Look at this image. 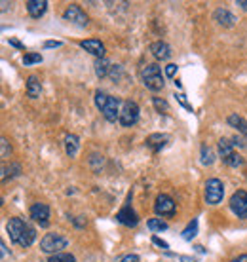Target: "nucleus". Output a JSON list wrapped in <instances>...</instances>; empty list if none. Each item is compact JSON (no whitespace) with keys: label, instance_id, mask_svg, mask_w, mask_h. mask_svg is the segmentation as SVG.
Returning a JSON list of instances; mask_svg holds the SVG:
<instances>
[{"label":"nucleus","instance_id":"30","mask_svg":"<svg viewBox=\"0 0 247 262\" xmlns=\"http://www.w3.org/2000/svg\"><path fill=\"white\" fill-rule=\"evenodd\" d=\"M175 74H177V65L169 63V65L166 67V76H168V78H175Z\"/></svg>","mask_w":247,"mask_h":262},{"label":"nucleus","instance_id":"22","mask_svg":"<svg viewBox=\"0 0 247 262\" xmlns=\"http://www.w3.org/2000/svg\"><path fill=\"white\" fill-rule=\"evenodd\" d=\"M196 234H198V219H194V221H192V223H190L187 228L182 230V239L190 242V239H192Z\"/></svg>","mask_w":247,"mask_h":262},{"label":"nucleus","instance_id":"4","mask_svg":"<svg viewBox=\"0 0 247 262\" xmlns=\"http://www.w3.org/2000/svg\"><path fill=\"white\" fill-rule=\"evenodd\" d=\"M67 245H69V242L61 234H46L42 237V242H40V249L53 256V255H59L63 249H67Z\"/></svg>","mask_w":247,"mask_h":262},{"label":"nucleus","instance_id":"37","mask_svg":"<svg viewBox=\"0 0 247 262\" xmlns=\"http://www.w3.org/2000/svg\"><path fill=\"white\" fill-rule=\"evenodd\" d=\"M10 44H12V46H15V48H23L19 42H17V40H10Z\"/></svg>","mask_w":247,"mask_h":262},{"label":"nucleus","instance_id":"2","mask_svg":"<svg viewBox=\"0 0 247 262\" xmlns=\"http://www.w3.org/2000/svg\"><path fill=\"white\" fill-rule=\"evenodd\" d=\"M95 105L101 112H103L105 120H109V122H116L120 120V101L116 97H111L109 93L105 92H95Z\"/></svg>","mask_w":247,"mask_h":262},{"label":"nucleus","instance_id":"17","mask_svg":"<svg viewBox=\"0 0 247 262\" xmlns=\"http://www.w3.org/2000/svg\"><path fill=\"white\" fill-rule=\"evenodd\" d=\"M213 19L217 21L219 25H222V27H232V25H234L236 17L230 12H228V10H224V8H219V10H215Z\"/></svg>","mask_w":247,"mask_h":262},{"label":"nucleus","instance_id":"14","mask_svg":"<svg viewBox=\"0 0 247 262\" xmlns=\"http://www.w3.org/2000/svg\"><path fill=\"white\" fill-rule=\"evenodd\" d=\"M150 53L154 55V59L158 61H168L171 57V48L162 42V40H158V42H152L150 44Z\"/></svg>","mask_w":247,"mask_h":262},{"label":"nucleus","instance_id":"36","mask_svg":"<svg viewBox=\"0 0 247 262\" xmlns=\"http://www.w3.org/2000/svg\"><path fill=\"white\" fill-rule=\"evenodd\" d=\"M238 6H241L243 10H247V0H238Z\"/></svg>","mask_w":247,"mask_h":262},{"label":"nucleus","instance_id":"25","mask_svg":"<svg viewBox=\"0 0 247 262\" xmlns=\"http://www.w3.org/2000/svg\"><path fill=\"white\" fill-rule=\"evenodd\" d=\"M215 162V156H213V150L203 144L202 146V164L203 165H211Z\"/></svg>","mask_w":247,"mask_h":262},{"label":"nucleus","instance_id":"24","mask_svg":"<svg viewBox=\"0 0 247 262\" xmlns=\"http://www.w3.org/2000/svg\"><path fill=\"white\" fill-rule=\"evenodd\" d=\"M46 262H76V258H74L71 253H59V255L50 256Z\"/></svg>","mask_w":247,"mask_h":262},{"label":"nucleus","instance_id":"28","mask_svg":"<svg viewBox=\"0 0 247 262\" xmlns=\"http://www.w3.org/2000/svg\"><path fill=\"white\" fill-rule=\"evenodd\" d=\"M0 144H2V160H6V158H10V154H12V146H10L6 137H2Z\"/></svg>","mask_w":247,"mask_h":262},{"label":"nucleus","instance_id":"11","mask_svg":"<svg viewBox=\"0 0 247 262\" xmlns=\"http://www.w3.org/2000/svg\"><path fill=\"white\" fill-rule=\"evenodd\" d=\"M31 219L36 224H40L42 228H46L50 224V207L46 203H40V202L34 203L33 207H31Z\"/></svg>","mask_w":247,"mask_h":262},{"label":"nucleus","instance_id":"5","mask_svg":"<svg viewBox=\"0 0 247 262\" xmlns=\"http://www.w3.org/2000/svg\"><path fill=\"white\" fill-rule=\"evenodd\" d=\"M219 152H221L222 162L227 165H232V167H238V165L243 164V160L238 152L234 150V143L230 139H221L219 141Z\"/></svg>","mask_w":247,"mask_h":262},{"label":"nucleus","instance_id":"33","mask_svg":"<svg viewBox=\"0 0 247 262\" xmlns=\"http://www.w3.org/2000/svg\"><path fill=\"white\" fill-rule=\"evenodd\" d=\"M120 262H139V256L133 253V255H126Z\"/></svg>","mask_w":247,"mask_h":262},{"label":"nucleus","instance_id":"29","mask_svg":"<svg viewBox=\"0 0 247 262\" xmlns=\"http://www.w3.org/2000/svg\"><path fill=\"white\" fill-rule=\"evenodd\" d=\"M175 99L179 101V103H181L182 106H184V108H187V111L192 112V105H190L189 101H187V95H182V93H175Z\"/></svg>","mask_w":247,"mask_h":262},{"label":"nucleus","instance_id":"18","mask_svg":"<svg viewBox=\"0 0 247 262\" xmlns=\"http://www.w3.org/2000/svg\"><path fill=\"white\" fill-rule=\"evenodd\" d=\"M78 148H80V139L76 137V135H72V133H69L65 137V152L69 158H74L76 154H78Z\"/></svg>","mask_w":247,"mask_h":262},{"label":"nucleus","instance_id":"9","mask_svg":"<svg viewBox=\"0 0 247 262\" xmlns=\"http://www.w3.org/2000/svg\"><path fill=\"white\" fill-rule=\"evenodd\" d=\"M154 211L158 216H173L175 215V202L168 194H160L154 203Z\"/></svg>","mask_w":247,"mask_h":262},{"label":"nucleus","instance_id":"27","mask_svg":"<svg viewBox=\"0 0 247 262\" xmlns=\"http://www.w3.org/2000/svg\"><path fill=\"white\" fill-rule=\"evenodd\" d=\"M34 63H42V55L40 53H25L23 55V65H34Z\"/></svg>","mask_w":247,"mask_h":262},{"label":"nucleus","instance_id":"13","mask_svg":"<svg viewBox=\"0 0 247 262\" xmlns=\"http://www.w3.org/2000/svg\"><path fill=\"white\" fill-rule=\"evenodd\" d=\"M80 48L86 50L88 53H91V55H95L97 59H103L105 57V44L101 40H95V38L82 40V42H80Z\"/></svg>","mask_w":247,"mask_h":262},{"label":"nucleus","instance_id":"8","mask_svg":"<svg viewBox=\"0 0 247 262\" xmlns=\"http://www.w3.org/2000/svg\"><path fill=\"white\" fill-rule=\"evenodd\" d=\"M230 209L238 219H247V192L238 190L230 198Z\"/></svg>","mask_w":247,"mask_h":262},{"label":"nucleus","instance_id":"23","mask_svg":"<svg viewBox=\"0 0 247 262\" xmlns=\"http://www.w3.org/2000/svg\"><path fill=\"white\" fill-rule=\"evenodd\" d=\"M147 226L152 232H163V230H168V223H163L162 219H149Z\"/></svg>","mask_w":247,"mask_h":262},{"label":"nucleus","instance_id":"35","mask_svg":"<svg viewBox=\"0 0 247 262\" xmlns=\"http://www.w3.org/2000/svg\"><path fill=\"white\" fill-rule=\"evenodd\" d=\"M181 262H196V258H189V256H179Z\"/></svg>","mask_w":247,"mask_h":262},{"label":"nucleus","instance_id":"26","mask_svg":"<svg viewBox=\"0 0 247 262\" xmlns=\"http://www.w3.org/2000/svg\"><path fill=\"white\" fill-rule=\"evenodd\" d=\"M152 105H154V108H156L160 114H168L169 112V105H168V101H163V99L160 97H154L152 99Z\"/></svg>","mask_w":247,"mask_h":262},{"label":"nucleus","instance_id":"16","mask_svg":"<svg viewBox=\"0 0 247 262\" xmlns=\"http://www.w3.org/2000/svg\"><path fill=\"white\" fill-rule=\"evenodd\" d=\"M169 137L168 135H162V133H152V135H149L147 137V146H149L152 152H160L168 144Z\"/></svg>","mask_w":247,"mask_h":262},{"label":"nucleus","instance_id":"21","mask_svg":"<svg viewBox=\"0 0 247 262\" xmlns=\"http://www.w3.org/2000/svg\"><path fill=\"white\" fill-rule=\"evenodd\" d=\"M228 124L232 125V127H236V129L240 131L241 135L247 139V122L241 116H238V114H230L228 116Z\"/></svg>","mask_w":247,"mask_h":262},{"label":"nucleus","instance_id":"15","mask_svg":"<svg viewBox=\"0 0 247 262\" xmlns=\"http://www.w3.org/2000/svg\"><path fill=\"white\" fill-rule=\"evenodd\" d=\"M46 10H48V0H29L27 2V12L34 19H40L46 13Z\"/></svg>","mask_w":247,"mask_h":262},{"label":"nucleus","instance_id":"6","mask_svg":"<svg viewBox=\"0 0 247 262\" xmlns=\"http://www.w3.org/2000/svg\"><path fill=\"white\" fill-rule=\"evenodd\" d=\"M139 105H137L135 101H123L122 103V108H120V124L123 127H133V125L139 122Z\"/></svg>","mask_w":247,"mask_h":262},{"label":"nucleus","instance_id":"20","mask_svg":"<svg viewBox=\"0 0 247 262\" xmlns=\"http://www.w3.org/2000/svg\"><path fill=\"white\" fill-rule=\"evenodd\" d=\"M95 74H97V78H107L109 74H111V69H112V65L109 63V61L105 59H95Z\"/></svg>","mask_w":247,"mask_h":262},{"label":"nucleus","instance_id":"32","mask_svg":"<svg viewBox=\"0 0 247 262\" xmlns=\"http://www.w3.org/2000/svg\"><path fill=\"white\" fill-rule=\"evenodd\" d=\"M152 242H154V245H158V247H162V249H169V245L166 242H163V239H160V237H152Z\"/></svg>","mask_w":247,"mask_h":262},{"label":"nucleus","instance_id":"3","mask_svg":"<svg viewBox=\"0 0 247 262\" xmlns=\"http://www.w3.org/2000/svg\"><path fill=\"white\" fill-rule=\"evenodd\" d=\"M141 80H143V84L149 88L150 92H160V90H163V85H166L162 69H160L156 63L143 67V71H141Z\"/></svg>","mask_w":247,"mask_h":262},{"label":"nucleus","instance_id":"1","mask_svg":"<svg viewBox=\"0 0 247 262\" xmlns=\"http://www.w3.org/2000/svg\"><path fill=\"white\" fill-rule=\"evenodd\" d=\"M6 232L8 236H10V239L15 245H19V247H31L33 242L36 239V230L27 223V221L17 219V216H13V219L8 221Z\"/></svg>","mask_w":247,"mask_h":262},{"label":"nucleus","instance_id":"12","mask_svg":"<svg viewBox=\"0 0 247 262\" xmlns=\"http://www.w3.org/2000/svg\"><path fill=\"white\" fill-rule=\"evenodd\" d=\"M116 221L120 224H123V226H130V228H133V226H137V224H139V216H137V213L131 209L130 205H126V207H122V209L116 213Z\"/></svg>","mask_w":247,"mask_h":262},{"label":"nucleus","instance_id":"10","mask_svg":"<svg viewBox=\"0 0 247 262\" xmlns=\"http://www.w3.org/2000/svg\"><path fill=\"white\" fill-rule=\"evenodd\" d=\"M63 19L69 21V23H74V25L78 27H86L88 25V15L78 4H71V6L67 8L65 13H63Z\"/></svg>","mask_w":247,"mask_h":262},{"label":"nucleus","instance_id":"34","mask_svg":"<svg viewBox=\"0 0 247 262\" xmlns=\"http://www.w3.org/2000/svg\"><path fill=\"white\" fill-rule=\"evenodd\" d=\"M230 262H247V253H245V255H240V256H236L234 260H230Z\"/></svg>","mask_w":247,"mask_h":262},{"label":"nucleus","instance_id":"31","mask_svg":"<svg viewBox=\"0 0 247 262\" xmlns=\"http://www.w3.org/2000/svg\"><path fill=\"white\" fill-rule=\"evenodd\" d=\"M63 46V42H59V40H46L44 42V48H61Z\"/></svg>","mask_w":247,"mask_h":262},{"label":"nucleus","instance_id":"19","mask_svg":"<svg viewBox=\"0 0 247 262\" xmlns=\"http://www.w3.org/2000/svg\"><path fill=\"white\" fill-rule=\"evenodd\" d=\"M40 93H42V84H40V80L36 76H29L27 80V95L31 99H38Z\"/></svg>","mask_w":247,"mask_h":262},{"label":"nucleus","instance_id":"7","mask_svg":"<svg viewBox=\"0 0 247 262\" xmlns=\"http://www.w3.org/2000/svg\"><path fill=\"white\" fill-rule=\"evenodd\" d=\"M224 196V184L219 179H209L205 183V202L209 205H219Z\"/></svg>","mask_w":247,"mask_h":262}]
</instances>
